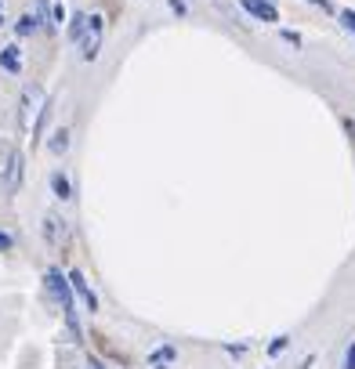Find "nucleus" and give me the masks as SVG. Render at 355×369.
Listing matches in <instances>:
<instances>
[{"label": "nucleus", "instance_id": "nucleus-1", "mask_svg": "<svg viewBox=\"0 0 355 369\" xmlns=\"http://www.w3.org/2000/svg\"><path fill=\"white\" fill-rule=\"evenodd\" d=\"M47 290H51V294H55V297L62 301V311H66L69 326L76 329V319H73V294H69L73 283H69V275H62L58 268H51V272H47Z\"/></svg>", "mask_w": 355, "mask_h": 369}, {"label": "nucleus", "instance_id": "nucleus-2", "mask_svg": "<svg viewBox=\"0 0 355 369\" xmlns=\"http://www.w3.org/2000/svg\"><path fill=\"white\" fill-rule=\"evenodd\" d=\"M101 15H91V25H87V33H84V40H80V55L84 62H95L98 58V47H101Z\"/></svg>", "mask_w": 355, "mask_h": 369}, {"label": "nucleus", "instance_id": "nucleus-3", "mask_svg": "<svg viewBox=\"0 0 355 369\" xmlns=\"http://www.w3.org/2000/svg\"><path fill=\"white\" fill-rule=\"evenodd\" d=\"M254 18H261V22H279V11H276V4L272 0H239Z\"/></svg>", "mask_w": 355, "mask_h": 369}, {"label": "nucleus", "instance_id": "nucleus-4", "mask_svg": "<svg viewBox=\"0 0 355 369\" xmlns=\"http://www.w3.org/2000/svg\"><path fill=\"white\" fill-rule=\"evenodd\" d=\"M69 283H73V290L84 297V304H87V311H95L98 308V301H95V294H91V286L84 283V275L80 272H69Z\"/></svg>", "mask_w": 355, "mask_h": 369}, {"label": "nucleus", "instance_id": "nucleus-5", "mask_svg": "<svg viewBox=\"0 0 355 369\" xmlns=\"http://www.w3.org/2000/svg\"><path fill=\"white\" fill-rule=\"evenodd\" d=\"M22 181V152H11V163H8V188L15 192Z\"/></svg>", "mask_w": 355, "mask_h": 369}, {"label": "nucleus", "instance_id": "nucleus-6", "mask_svg": "<svg viewBox=\"0 0 355 369\" xmlns=\"http://www.w3.org/2000/svg\"><path fill=\"white\" fill-rule=\"evenodd\" d=\"M0 66H4L8 73H19L22 62H19V47H4L0 51Z\"/></svg>", "mask_w": 355, "mask_h": 369}, {"label": "nucleus", "instance_id": "nucleus-7", "mask_svg": "<svg viewBox=\"0 0 355 369\" xmlns=\"http://www.w3.org/2000/svg\"><path fill=\"white\" fill-rule=\"evenodd\" d=\"M87 25H91V18H87V15H76V18H73V25H69V36H73V40H84Z\"/></svg>", "mask_w": 355, "mask_h": 369}, {"label": "nucleus", "instance_id": "nucleus-8", "mask_svg": "<svg viewBox=\"0 0 355 369\" xmlns=\"http://www.w3.org/2000/svg\"><path fill=\"white\" fill-rule=\"evenodd\" d=\"M51 188H55V196H62V199H69V181L62 174H55L51 177Z\"/></svg>", "mask_w": 355, "mask_h": 369}, {"label": "nucleus", "instance_id": "nucleus-9", "mask_svg": "<svg viewBox=\"0 0 355 369\" xmlns=\"http://www.w3.org/2000/svg\"><path fill=\"white\" fill-rule=\"evenodd\" d=\"M33 29H36V18H33V15H22V18H19V36H29Z\"/></svg>", "mask_w": 355, "mask_h": 369}, {"label": "nucleus", "instance_id": "nucleus-10", "mask_svg": "<svg viewBox=\"0 0 355 369\" xmlns=\"http://www.w3.org/2000/svg\"><path fill=\"white\" fill-rule=\"evenodd\" d=\"M69 149V134L66 131H58L55 134V142H51V152H66Z\"/></svg>", "mask_w": 355, "mask_h": 369}, {"label": "nucleus", "instance_id": "nucleus-11", "mask_svg": "<svg viewBox=\"0 0 355 369\" xmlns=\"http://www.w3.org/2000/svg\"><path fill=\"white\" fill-rule=\"evenodd\" d=\"M341 25L355 36V11H341Z\"/></svg>", "mask_w": 355, "mask_h": 369}, {"label": "nucleus", "instance_id": "nucleus-12", "mask_svg": "<svg viewBox=\"0 0 355 369\" xmlns=\"http://www.w3.org/2000/svg\"><path fill=\"white\" fill-rule=\"evenodd\" d=\"M345 369H355V344L348 348V359H345Z\"/></svg>", "mask_w": 355, "mask_h": 369}, {"label": "nucleus", "instance_id": "nucleus-13", "mask_svg": "<svg viewBox=\"0 0 355 369\" xmlns=\"http://www.w3.org/2000/svg\"><path fill=\"white\" fill-rule=\"evenodd\" d=\"M0 250H11V236L8 232H0Z\"/></svg>", "mask_w": 355, "mask_h": 369}, {"label": "nucleus", "instance_id": "nucleus-14", "mask_svg": "<svg viewBox=\"0 0 355 369\" xmlns=\"http://www.w3.org/2000/svg\"><path fill=\"white\" fill-rule=\"evenodd\" d=\"M312 4H315V8H323V11H334V8H330V0H312Z\"/></svg>", "mask_w": 355, "mask_h": 369}, {"label": "nucleus", "instance_id": "nucleus-15", "mask_svg": "<svg viewBox=\"0 0 355 369\" xmlns=\"http://www.w3.org/2000/svg\"><path fill=\"white\" fill-rule=\"evenodd\" d=\"M0 25H4V8H0Z\"/></svg>", "mask_w": 355, "mask_h": 369}, {"label": "nucleus", "instance_id": "nucleus-16", "mask_svg": "<svg viewBox=\"0 0 355 369\" xmlns=\"http://www.w3.org/2000/svg\"><path fill=\"white\" fill-rule=\"evenodd\" d=\"M87 369H101V366H98V362H91V366H87Z\"/></svg>", "mask_w": 355, "mask_h": 369}]
</instances>
